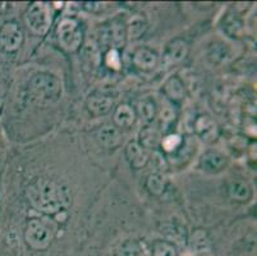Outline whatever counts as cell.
Returning <instances> with one entry per match:
<instances>
[{
	"label": "cell",
	"instance_id": "obj_12",
	"mask_svg": "<svg viewBox=\"0 0 257 256\" xmlns=\"http://www.w3.org/2000/svg\"><path fill=\"white\" fill-rule=\"evenodd\" d=\"M114 100L107 95H92L87 100V108L95 116H104L110 112Z\"/></svg>",
	"mask_w": 257,
	"mask_h": 256
},
{
	"label": "cell",
	"instance_id": "obj_17",
	"mask_svg": "<svg viewBox=\"0 0 257 256\" xmlns=\"http://www.w3.org/2000/svg\"><path fill=\"white\" fill-rule=\"evenodd\" d=\"M146 28H147L146 20H145L142 16L137 14V16L132 17V20H131L130 23H128L127 34L130 35V37H132V39H139V37H141L142 35L145 34Z\"/></svg>",
	"mask_w": 257,
	"mask_h": 256
},
{
	"label": "cell",
	"instance_id": "obj_11",
	"mask_svg": "<svg viewBox=\"0 0 257 256\" xmlns=\"http://www.w3.org/2000/svg\"><path fill=\"white\" fill-rule=\"evenodd\" d=\"M125 156H127L128 161L133 168H142L144 165H146L147 160H149V155H147L146 150L137 141H132L127 145Z\"/></svg>",
	"mask_w": 257,
	"mask_h": 256
},
{
	"label": "cell",
	"instance_id": "obj_1",
	"mask_svg": "<svg viewBox=\"0 0 257 256\" xmlns=\"http://www.w3.org/2000/svg\"><path fill=\"white\" fill-rule=\"evenodd\" d=\"M26 195L35 209L45 214H58L71 204L68 189L49 178H36L26 189Z\"/></svg>",
	"mask_w": 257,
	"mask_h": 256
},
{
	"label": "cell",
	"instance_id": "obj_20",
	"mask_svg": "<svg viewBox=\"0 0 257 256\" xmlns=\"http://www.w3.org/2000/svg\"><path fill=\"white\" fill-rule=\"evenodd\" d=\"M151 256H177V248L169 241H155L151 246Z\"/></svg>",
	"mask_w": 257,
	"mask_h": 256
},
{
	"label": "cell",
	"instance_id": "obj_27",
	"mask_svg": "<svg viewBox=\"0 0 257 256\" xmlns=\"http://www.w3.org/2000/svg\"><path fill=\"white\" fill-rule=\"evenodd\" d=\"M106 64L110 68H114V69H119V67H120V56H119V53L115 49H113V50L106 54Z\"/></svg>",
	"mask_w": 257,
	"mask_h": 256
},
{
	"label": "cell",
	"instance_id": "obj_26",
	"mask_svg": "<svg viewBox=\"0 0 257 256\" xmlns=\"http://www.w3.org/2000/svg\"><path fill=\"white\" fill-rule=\"evenodd\" d=\"M224 31L230 37H238L240 32V23L235 18H230L224 26Z\"/></svg>",
	"mask_w": 257,
	"mask_h": 256
},
{
	"label": "cell",
	"instance_id": "obj_19",
	"mask_svg": "<svg viewBox=\"0 0 257 256\" xmlns=\"http://www.w3.org/2000/svg\"><path fill=\"white\" fill-rule=\"evenodd\" d=\"M189 243H191L192 250L197 251V252H205L210 246L209 237H207V234L205 233L204 231H201V229H197V231L191 236Z\"/></svg>",
	"mask_w": 257,
	"mask_h": 256
},
{
	"label": "cell",
	"instance_id": "obj_4",
	"mask_svg": "<svg viewBox=\"0 0 257 256\" xmlns=\"http://www.w3.org/2000/svg\"><path fill=\"white\" fill-rule=\"evenodd\" d=\"M23 42V31L16 21H6L0 25V54H13Z\"/></svg>",
	"mask_w": 257,
	"mask_h": 256
},
{
	"label": "cell",
	"instance_id": "obj_7",
	"mask_svg": "<svg viewBox=\"0 0 257 256\" xmlns=\"http://www.w3.org/2000/svg\"><path fill=\"white\" fill-rule=\"evenodd\" d=\"M188 53V45L183 39H174L169 41L163 51V63L165 65L175 64L186 58Z\"/></svg>",
	"mask_w": 257,
	"mask_h": 256
},
{
	"label": "cell",
	"instance_id": "obj_25",
	"mask_svg": "<svg viewBox=\"0 0 257 256\" xmlns=\"http://www.w3.org/2000/svg\"><path fill=\"white\" fill-rule=\"evenodd\" d=\"M181 142L182 140L178 135H170L161 141V145H163V147H164L167 151H173V150H175L179 145H181Z\"/></svg>",
	"mask_w": 257,
	"mask_h": 256
},
{
	"label": "cell",
	"instance_id": "obj_22",
	"mask_svg": "<svg viewBox=\"0 0 257 256\" xmlns=\"http://www.w3.org/2000/svg\"><path fill=\"white\" fill-rule=\"evenodd\" d=\"M140 246L136 241L128 239L125 242L120 243L115 250L114 256H139Z\"/></svg>",
	"mask_w": 257,
	"mask_h": 256
},
{
	"label": "cell",
	"instance_id": "obj_14",
	"mask_svg": "<svg viewBox=\"0 0 257 256\" xmlns=\"http://www.w3.org/2000/svg\"><path fill=\"white\" fill-rule=\"evenodd\" d=\"M228 192L232 199L240 201V203H244V201L249 200V197H251L252 195L251 187H249L244 181L240 180L232 181V182L229 183Z\"/></svg>",
	"mask_w": 257,
	"mask_h": 256
},
{
	"label": "cell",
	"instance_id": "obj_21",
	"mask_svg": "<svg viewBox=\"0 0 257 256\" xmlns=\"http://www.w3.org/2000/svg\"><path fill=\"white\" fill-rule=\"evenodd\" d=\"M146 187L154 195H161L165 190L164 177L160 173H153L147 177Z\"/></svg>",
	"mask_w": 257,
	"mask_h": 256
},
{
	"label": "cell",
	"instance_id": "obj_2",
	"mask_svg": "<svg viewBox=\"0 0 257 256\" xmlns=\"http://www.w3.org/2000/svg\"><path fill=\"white\" fill-rule=\"evenodd\" d=\"M29 91L32 100L37 104L50 105L57 103L62 96V82L49 72H39L30 79Z\"/></svg>",
	"mask_w": 257,
	"mask_h": 256
},
{
	"label": "cell",
	"instance_id": "obj_28",
	"mask_svg": "<svg viewBox=\"0 0 257 256\" xmlns=\"http://www.w3.org/2000/svg\"><path fill=\"white\" fill-rule=\"evenodd\" d=\"M174 118H175V113L172 108L167 107L163 109V112H161V119H163V121L172 122Z\"/></svg>",
	"mask_w": 257,
	"mask_h": 256
},
{
	"label": "cell",
	"instance_id": "obj_6",
	"mask_svg": "<svg viewBox=\"0 0 257 256\" xmlns=\"http://www.w3.org/2000/svg\"><path fill=\"white\" fill-rule=\"evenodd\" d=\"M50 13L46 6L41 3L32 4L26 13V23L35 34L43 35L50 27Z\"/></svg>",
	"mask_w": 257,
	"mask_h": 256
},
{
	"label": "cell",
	"instance_id": "obj_9",
	"mask_svg": "<svg viewBox=\"0 0 257 256\" xmlns=\"http://www.w3.org/2000/svg\"><path fill=\"white\" fill-rule=\"evenodd\" d=\"M96 137L102 146L107 149H114L119 146L121 142V133L116 127L110 126V124H105L100 127L99 131L96 132Z\"/></svg>",
	"mask_w": 257,
	"mask_h": 256
},
{
	"label": "cell",
	"instance_id": "obj_24",
	"mask_svg": "<svg viewBox=\"0 0 257 256\" xmlns=\"http://www.w3.org/2000/svg\"><path fill=\"white\" fill-rule=\"evenodd\" d=\"M140 114H141L142 118L146 122H151L155 117L156 113V105L154 103V100L151 99H144L139 105Z\"/></svg>",
	"mask_w": 257,
	"mask_h": 256
},
{
	"label": "cell",
	"instance_id": "obj_15",
	"mask_svg": "<svg viewBox=\"0 0 257 256\" xmlns=\"http://www.w3.org/2000/svg\"><path fill=\"white\" fill-rule=\"evenodd\" d=\"M135 112L132 108L127 104H123L116 108L114 114V121L119 127H130L135 122Z\"/></svg>",
	"mask_w": 257,
	"mask_h": 256
},
{
	"label": "cell",
	"instance_id": "obj_3",
	"mask_svg": "<svg viewBox=\"0 0 257 256\" xmlns=\"http://www.w3.org/2000/svg\"><path fill=\"white\" fill-rule=\"evenodd\" d=\"M54 234V227L48 220L32 218L26 224L25 241L32 250H46L53 242Z\"/></svg>",
	"mask_w": 257,
	"mask_h": 256
},
{
	"label": "cell",
	"instance_id": "obj_16",
	"mask_svg": "<svg viewBox=\"0 0 257 256\" xmlns=\"http://www.w3.org/2000/svg\"><path fill=\"white\" fill-rule=\"evenodd\" d=\"M164 93L173 100H181L184 95L183 82L178 77H170L164 84Z\"/></svg>",
	"mask_w": 257,
	"mask_h": 256
},
{
	"label": "cell",
	"instance_id": "obj_8",
	"mask_svg": "<svg viewBox=\"0 0 257 256\" xmlns=\"http://www.w3.org/2000/svg\"><path fill=\"white\" fill-rule=\"evenodd\" d=\"M226 163H228V160H226L223 154H220L219 151L210 150V151H206L201 156L200 168L204 172L209 173V175H216V173H220L225 168Z\"/></svg>",
	"mask_w": 257,
	"mask_h": 256
},
{
	"label": "cell",
	"instance_id": "obj_13",
	"mask_svg": "<svg viewBox=\"0 0 257 256\" xmlns=\"http://www.w3.org/2000/svg\"><path fill=\"white\" fill-rule=\"evenodd\" d=\"M133 63L141 69H151L158 63V55L149 48H140L133 54Z\"/></svg>",
	"mask_w": 257,
	"mask_h": 256
},
{
	"label": "cell",
	"instance_id": "obj_18",
	"mask_svg": "<svg viewBox=\"0 0 257 256\" xmlns=\"http://www.w3.org/2000/svg\"><path fill=\"white\" fill-rule=\"evenodd\" d=\"M141 146L147 147V149H155L159 144H160V135L158 131L153 127H146L145 130L141 131Z\"/></svg>",
	"mask_w": 257,
	"mask_h": 256
},
{
	"label": "cell",
	"instance_id": "obj_5",
	"mask_svg": "<svg viewBox=\"0 0 257 256\" xmlns=\"http://www.w3.org/2000/svg\"><path fill=\"white\" fill-rule=\"evenodd\" d=\"M58 39L63 49L67 51H76L82 42V31L78 23L72 18H65L58 27Z\"/></svg>",
	"mask_w": 257,
	"mask_h": 256
},
{
	"label": "cell",
	"instance_id": "obj_23",
	"mask_svg": "<svg viewBox=\"0 0 257 256\" xmlns=\"http://www.w3.org/2000/svg\"><path fill=\"white\" fill-rule=\"evenodd\" d=\"M109 35H110V40L114 45H123L125 41V35H127V30H125L124 25L120 22H116L111 26L110 31H109Z\"/></svg>",
	"mask_w": 257,
	"mask_h": 256
},
{
	"label": "cell",
	"instance_id": "obj_10",
	"mask_svg": "<svg viewBox=\"0 0 257 256\" xmlns=\"http://www.w3.org/2000/svg\"><path fill=\"white\" fill-rule=\"evenodd\" d=\"M195 128L197 135L206 142H211L218 137V127L210 117H198L195 122Z\"/></svg>",
	"mask_w": 257,
	"mask_h": 256
}]
</instances>
